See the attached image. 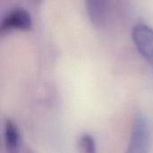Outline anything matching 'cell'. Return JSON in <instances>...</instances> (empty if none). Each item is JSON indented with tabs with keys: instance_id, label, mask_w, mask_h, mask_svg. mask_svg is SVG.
<instances>
[{
	"instance_id": "cell-1",
	"label": "cell",
	"mask_w": 153,
	"mask_h": 153,
	"mask_svg": "<svg viewBox=\"0 0 153 153\" xmlns=\"http://www.w3.org/2000/svg\"><path fill=\"white\" fill-rule=\"evenodd\" d=\"M150 146V126L143 115L134 118L127 152L131 153L148 152Z\"/></svg>"
},
{
	"instance_id": "cell-2",
	"label": "cell",
	"mask_w": 153,
	"mask_h": 153,
	"mask_svg": "<svg viewBox=\"0 0 153 153\" xmlns=\"http://www.w3.org/2000/svg\"><path fill=\"white\" fill-rule=\"evenodd\" d=\"M133 41L141 56L153 65V29L143 23L136 24L132 30Z\"/></svg>"
},
{
	"instance_id": "cell-3",
	"label": "cell",
	"mask_w": 153,
	"mask_h": 153,
	"mask_svg": "<svg viewBox=\"0 0 153 153\" xmlns=\"http://www.w3.org/2000/svg\"><path fill=\"white\" fill-rule=\"evenodd\" d=\"M31 27V17L22 8H16L9 12L1 22L0 30L7 32L10 30H27Z\"/></svg>"
},
{
	"instance_id": "cell-4",
	"label": "cell",
	"mask_w": 153,
	"mask_h": 153,
	"mask_svg": "<svg viewBox=\"0 0 153 153\" xmlns=\"http://www.w3.org/2000/svg\"><path fill=\"white\" fill-rule=\"evenodd\" d=\"M107 0H85V6L91 22L100 25L104 22L107 13Z\"/></svg>"
},
{
	"instance_id": "cell-5",
	"label": "cell",
	"mask_w": 153,
	"mask_h": 153,
	"mask_svg": "<svg viewBox=\"0 0 153 153\" xmlns=\"http://www.w3.org/2000/svg\"><path fill=\"white\" fill-rule=\"evenodd\" d=\"M4 141L5 147L10 152H17L20 147V134L16 126L11 121L6 120L4 126Z\"/></svg>"
},
{
	"instance_id": "cell-6",
	"label": "cell",
	"mask_w": 153,
	"mask_h": 153,
	"mask_svg": "<svg viewBox=\"0 0 153 153\" xmlns=\"http://www.w3.org/2000/svg\"><path fill=\"white\" fill-rule=\"evenodd\" d=\"M80 146L86 152H95V141L89 134H83L80 138Z\"/></svg>"
}]
</instances>
